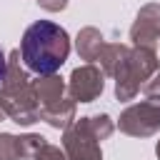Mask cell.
<instances>
[{
    "instance_id": "11",
    "label": "cell",
    "mask_w": 160,
    "mask_h": 160,
    "mask_svg": "<svg viewBox=\"0 0 160 160\" xmlns=\"http://www.w3.org/2000/svg\"><path fill=\"white\" fill-rule=\"evenodd\" d=\"M0 160H22L20 138L10 132H0Z\"/></svg>"
},
{
    "instance_id": "2",
    "label": "cell",
    "mask_w": 160,
    "mask_h": 160,
    "mask_svg": "<svg viewBox=\"0 0 160 160\" xmlns=\"http://www.w3.org/2000/svg\"><path fill=\"white\" fill-rule=\"evenodd\" d=\"M0 102L8 118L18 125H32L40 120L35 82L28 78L25 68L20 65V50H12L8 58V72L0 82Z\"/></svg>"
},
{
    "instance_id": "13",
    "label": "cell",
    "mask_w": 160,
    "mask_h": 160,
    "mask_svg": "<svg viewBox=\"0 0 160 160\" xmlns=\"http://www.w3.org/2000/svg\"><path fill=\"white\" fill-rule=\"evenodd\" d=\"M32 160H68V155H65V150H60V148L45 142V145L32 155Z\"/></svg>"
},
{
    "instance_id": "5",
    "label": "cell",
    "mask_w": 160,
    "mask_h": 160,
    "mask_svg": "<svg viewBox=\"0 0 160 160\" xmlns=\"http://www.w3.org/2000/svg\"><path fill=\"white\" fill-rule=\"evenodd\" d=\"M120 132L132 138H150L160 130V95H148L145 100L125 108L118 120Z\"/></svg>"
},
{
    "instance_id": "12",
    "label": "cell",
    "mask_w": 160,
    "mask_h": 160,
    "mask_svg": "<svg viewBox=\"0 0 160 160\" xmlns=\"http://www.w3.org/2000/svg\"><path fill=\"white\" fill-rule=\"evenodd\" d=\"M88 122H90V128H92V132L98 135V140H105V138H110L112 135V130H115V125H112V120H110V115H90L88 118Z\"/></svg>"
},
{
    "instance_id": "4",
    "label": "cell",
    "mask_w": 160,
    "mask_h": 160,
    "mask_svg": "<svg viewBox=\"0 0 160 160\" xmlns=\"http://www.w3.org/2000/svg\"><path fill=\"white\" fill-rule=\"evenodd\" d=\"M160 68V52L150 50V48H135L128 52L125 62L120 65V70L115 72V95L118 100H132L142 82Z\"/></svg>"
},
{
    "instance_id": "8",
    "label": "cell",
    "mask_w": 160,
    "mask_h": 160,
    "mask_svg": "<svg viewBox=\"0 0 160 160\" xmlns=\"http://www.w3.org/2000/svg\"><path fill=\"white\" fill-rule=\"evenodd\" d=\"M130 40L135 48H150L160 52V5L158 2H150L138 12L130 28Z\"/></svg>"
},
{
    "instance_id": "17",
    "label": "cell",
    "mask_w": 160,
    "mask_h": 160,
    "mask_svg": "<svg viewBox=\"0 0 160 160\" xmlns=\"http://www.w3.org/2000/svg\"><path fill=\"white\" fill-rule=\"evenodd\" d=\"M8 118V112H5V108H2V102H0V120H5Z\"/></svg>"
},
{
    "instance_id": "18",
    "label": "cell",
    "mask_w": 160,
    "mask_h": 160,
    "mask_svg": "<svg viewBox=\"0 0 160 160\" xmlns=\"http://www.w3.org/2000/svg\"><path fill=\"white\" fill-rule=\"evenodd\" d=\"M155 152H158V158H160V142H158V148H155Z\"/></svg>"
},
{
    "instance_id": "7",
    "label": "cell",
    "mask_w": 160,
    "mask_h": 160,
    "mask_svg": "<svg viewBox=\"0 0 160 160\" xmlns=\"http://www.w3.org/2000/svg\"><path fill=\"white\" fill-rule=\"evenodd\" d=\"M102 88H105V72L100 68H95L92 62L80 65V68H75L70 72L68 95L75 102H92L95 98H100Z\"/></svg>"
},
{
    "instance_id": "10",
    "label": "cell",
    "mask_w": 160,
    "mask_h": 160,
    "mask_svg": "<svg viewBox=\"0 0 160 160\" xmlns=\"http://www.w3.org/2000/svg\"><path fill=\"white\" fill-rule=\"evenodd\" d=\"M128 52H130V48H125V45H120V42H105V48H102L100 55H98L100 70H102L105 75H112V78H115V72H118L120 65L125 62Z\"/></svg>"
},
{
    "instance_id": "9",
    "label": "cell",
    "mask_w": 160,
    "mask_h": 160,
    "mask_svg": "<svg viewBox=\"0 0 160 160\" xmlns=\"http://www.w3.org/2000/svg\"><path fill=\"white\" fill-rule=\"evenodd\" d=\"M75 45H78L80 58L88 60V62H92V60H98L100 50L105 48V38H102V32L98 28H82L78 32V42Z\"/></svg>"
},
{
    "instance_id": "15",
    "label": "cell",
    "mask_w": 160,
    "mask_h": 160,
    "mask_svg": "<svg viewBox=\"0 0 160 160\" xmlns=\"http://www.w3.org/2000/svg\"><path fill=\"white\" fill-rule=\"evenodd\" d=\"M38 5L48 12H58V10H65L68 8V0H38Z\"/></svg>"
},
{
    "instance_id": "6",
    "label": "cell",
    "mask_w": 160,
    "mask_h": 160,
    "mask_svg": "<svg viewBox=\"0 0 160 160\" xmlns=\"http://www.w3.org/2000/svg\"><path fill=\"white\" fill-rule=\"evenodd\" d=\"M62 150H65L68 160H102L100 140L92 132L88 118H80L70 128H65V132H62Z\"/></svg>"
},
{
    "instance_id": "3",
    "label": "cell",
    "mask_w": 160,
    "mask_h": 160,
    "mask_svg": "<svg viewBox=\"0 0 160 160\" xmlns=\"http://www.w3.org/2000/svg\"><path fill=\"white\" fill-rule=\"evenodd\" d=\"M35 92L40 102V120H45L58 130H65L75 122V100L65 95L68 88L62 78L40 75V80H35Z\"/></svg>"
},
{
    "instance_id": "16",
    "label": "cell",
    "mask_w": 160,
    "mask_h": 160,
    "mask_svg": "<svg viewBox=\"0 0 160 160\" xmlns=\"http://www.w3.org/2000/svg\"><path fill=\"white\" fill-rule=\"evenodd\" d=\"M5 72H8V60H5V52L0 50V82H2V78H5Z\"/></svg>"
},
{
    "instance_id": "14",
    "label": "cell",
    "mask_w": 160,
    "mask_h": 160,
    "mask_svg": "<svg viewBox=\"0 0 160 160\" xmlns=\"http://www.w3.org/2000/svg\"><path fill=\"white\" fill-rule=\"evenodd\" d=\"M140 90H142L145 95H160V68H158V70H155V72L142 82V88H140Z\"/></svg>"
},
{
    "instance_id": "1",
    "label": "cell",
    "mask_w": 160,
    "mask_h": 160,
    "mask_svg": "<svg viewBox=\"0 0 160 160\" xmlns=\"http://www.w3.org/2000/svg\"><path fill=\"white\" fill-rule=\"evenodd\" d=\"M70 55V38L65 28L38 20L32 22L20 40V58L25 68L35 75H55Z\"/></svg>"
}]
</instances>
